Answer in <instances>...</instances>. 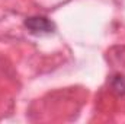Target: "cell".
<instances>
[{
	"mask_svg": "<svg viewBox=\"0 0 125 124\" xmlns=\"http://www.w3.org/2000/svg\"><path fill=\"white\" fill-rule=\"evenodd\" d=\"M111 88L118 93V95H125V77L121 74H115L111 79Z\"/></svg>",
	"mask_w": 125,
	"mask_h": 124,
	"instance_id": "obj_2",
	"label": "cell"
},
{
	"mask_svg": "<svg viewBox=\"0 0 125 124\" xmlns=\"http://www.w3.org/2000/svg\"><path fill=\"white\" fill-rule=\"evenodd\" d=\"M25 28L32 35H48L55 31V24L45 16H29L25 19Z\"/></svg>",
	"mask_w": 125,
	"mask_h": 124,
	"instance_id": "obj_1",
	"label": "cell"
}]
</instances>
